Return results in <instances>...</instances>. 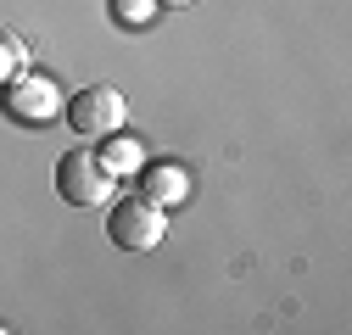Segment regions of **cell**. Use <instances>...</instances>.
I'll use <instances>...</instances> for the list:
<instances>
[{"label":"cell","instance_id":"cell-8","mask_svg":"<svg viewBox=\"0 0 352 335\" xmlns=\"http://www.w3.org/2000/svg\"><path fill=\"white\" fill-rule=\"evenodd\" d=\"M112 6H118V23L140 28V23H151V17H157V6H162V0H112Z\"/></svg>","mask_w":352,"mask_h":335},{"label":"cell","instance_id":"cell-4","mask_svg":"<svg viewBox=\"0 0 352 335\" xmlns=\"http://www.w3.org/2000/svg\"><path fill=\"white\" fill-rule=\"evenodd\" d=\"M6 90V112H17L23 123H51V117H62V106H67V95L56 90V78H39V73H17V78H6L0 84Z\"/></svg>","mask_w":352,"mask_h":335},{"label":"cell","instance_id":"cell-7","mask_svg":"<svg viewBox=\"0 0 352 335\" xmlns=\"http://www.w3.org/2000/svg\"><path fill=\"white\" fill-rule=\"evenodd\" d=\"M23 67H28V45H23V34L0 28V84H6V78H17Z\"/></svg>","mask_w":352,"mask_h":335},{"label":"cell","instance_id":"cell-10","mask_svg":"<svg viewBox=\"0 0 352 335\" xmlns=\"http://www.w3.org/2000/svg\"><path fill=\"white\" fill-rule=\"evenodd\" d=\"M0 330H6V319H0Z\"/></svg>","mask_w":352,"mask_h":335},{"label":"cell","instance_id":"cell-5","mask_svg":"<svg viewBox=\"0 0 352 335\" xmlns=\"http://www.w3.org/2000/svg\"><path fill=\"white\" fill-rule=\"evenodd\" d=\"M140 196L157 201V207H173V201L190 196V174L179 162H151V168H140Z\"/></svg>","mask_w":352,"mask_h":335},{"label":"cell","instance_id":"cell-9","mask_svg":"<svg viewBox=\"0 0 352 335\" xmlns=\"http://www.w3.org/2000/svg\"><path fill=\"white\" fill-rule=\"evenodd\" d=\"M162 6H190V0H162Z\"/></svg>","mask_w":352,"mask_h":335},{"label":"cell","instance_id":"cell-1","mask_svg":"<svg viewBox=\"0 0 352 335\" xmlns=\"http://www.w3.org/2000/svg\"><path fill=\"white\" fill-rule=\"evenodd\" d=\"M62 117H67V129L78 140H107V135L123 129L129 101H123V90H112V84H84L78 95H67Z\"/></svg>","mask_w":352,"mask_h":335},{"label":"cell","instance_id":"cell-6","mask_svg":"<svg viewBox=\"0 0 352 335\" xmlns=\"http://www.w3.org/2000/svg\"><path fill=\"white\" fill-rule=\"evenodd\" d=\"M96 157L107 162V174H112V179H129V174H140V168H146V146H140L135 135H123V129L107 135V146H101Z\"/></svg>","mask_w":352,"mask_h":335},{"label":"cell","instance_id":"cell-2","mask_svg":"<svg viewBox=\"0 0 352 335\" xmlns=\"http://www.w3.org/2000/svg\"><path fill=\"white\" fill-rule=\"evenodd\" d=\"M112 174H107V162L96 157V151H67L62 162H56V190H62V201L67 207H101V201H112Z\"/></svg>","mask_w":352,"mask_h":335},{"label":"cell","instance_id":"cell-3","mask_svg":"<svg viewBox=\"0 0 352 335\" xmlns=\"http://www.w3.org/2000/svg\"><path fill=\"white\" fill-rule=\"evenodd\" d=\"M107 235H112V246H123V251H151V246H162V235H168V213L157 201H146V196H123L118 207H112V218H107Z\"/></svg>","mask_w":352,"mask_h":335}]
</instances>
